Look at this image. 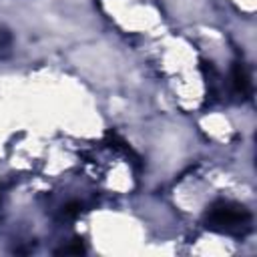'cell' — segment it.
<instances>
[{
    "label": "cell",
    "mask_w": 257,
    "mask_h": 257,
    "mask_svg": "<svg viewBox=\"0 0 257 257\" xmlns=\"http://www.w3.org/2000/svg\"><path fill=\"white\" fill-rule=\"evenodd\" d=\"M205 227L215 233L245 237L251 231V213L233 201H217L205 213Z\"/></svg>",
    "instance_id": "obj_1"
},
{
    "label": "cell",
    "mask_w": 257,
    "mask_h": 257,
    "mask_svg": "<svg viewBox=\"0 0 257 257\" xmlns=\"http://www.w3.org/2000/svg\"><path fill=\"white\" fill-rule=\"evenodd\" d=\"M231 80H233V90L241 96V98H249L251 94V76L247 72V66L243 62H235L233 70H231Z\"/></svg>",
    "instance_id": "obj_2"
},
{
    "label": "cell",
    "mask_w": 257,
    "mask_h": 257,
    "mask_svg": "<svg viewBox=\"0 0 257 257\" xmlns=\"http://www.w3.org/2000/svg\"><path fill=\"white\" fill-rule=\"evenodd\" d=\"M10 50H12V34L8 28L0 26V60L6 58L10 54Z\"/></svg>",
    "instance_id": "obj_3"
},
{
    "label": "cell",
    "mask_w": 257,
    "mask_h": 257,
    "mask_svg": "<svg viewBox=\"0 0 257 257\" xmlns=\"http://www.w3.org/2000/svg\"><path fill=\"white\" fill-rule=\"evenodd\" d=\"M84 251H86V249H84L82 241H80V239H74V241H70L68 245L56 249V255H82Z\"/></svg>",
    "instance_id": "obj_4"
},
{
    "label": "cell",
    "mask_w": 257,
    "mask_h": 257,
    "mask_svg": "<svg viewBox=\"0 0 257 257\" xmlns=\"http://www.w3.org/2000/svg\"><path fill=\"white\" fill-rule=\"evenodd\" d=\"M78 213H80V203H76V201L66 203V205L62 207V217H64V219H74Z\"/></svg>",
    "instance_id": "obj_5"
}]
</instances>
